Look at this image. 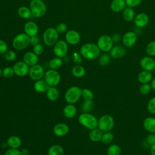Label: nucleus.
<instances>
[{
    "instance_id": "nucleus-1",
    "label": "nucleus",
    "mask_w": 155,
    "mask_h": 155,
    "mask_svg": "<svg viewBox=\"0 0 155 155\" xmlns=\"http://www.w3.org/2000/svg\"><path fill=\"white\" fill-rule=\"evenodd\" d=\"M101 50L97 44L93 43H86L82 45L80 48L81 56L88 60H94L100 56Z\"/></svg>"
},
{
    "instance_id": "nucleus-2",
    "label": "nucleus",
    "mask_w": 155,
    "mask_h": 155,
    "mask_svg": "<svg viewBox=\"0 0 155 155\" xmlns=\"http://www.w3.org/2000/svg\"><path fill=\"white\" fill-rule=\"evenodd\" d=\"M79 123L88 130H91L97 128L98 119L90 113H82L78 117Z\"/></svg>"
},
{
    "instance_id": "nucleus-3",
    "label": "nucleus",
    "mask_w": 155,
    "mask_h": 155,
    "mask_svg": "<svg viewBox=\"0 0 155 155\" xmlns=\"http://www.w3.org/2000/svg\"><path fill=\"white\" fill-rule=\"evenodd\" d=\"M30 9L32 16L35 18H41L47 12V7L42 0H31L30 3Z\"/></svg>"
},
{
    "instance_id": "nucleus-4",
    "label": "nucleus",
    "mask_w": 155,
    "mask_h": 155,
    "mask_svg": "<svg viewBox=\"0 0 155 155\" xmlns=\"http://www.w3.org/2000/svg\"><path fill=\"white\" fill-rule=\"evenodd\" d=\"M30 44V37L25 33L17 35L13 39L12 45L16 50H22L26 48Z\"/></svg>"
},
{
    "instance_id": "nucleus-5",
    "label": "nucleus",
    "mask_w": 155,
    "mask_h": 155,
    "mask_svg": "<svg viewBox=\"0 0 155 155\" xmlns=\"http://www.w3.org/2000/svg\"><path fill=\"white\" fill-rule=\"evenodd\" d=\"M114 126V120L110 114H104L98 119L97 128L103 132L111 131Z\"/></svg>"
},
{
    "instance_id": "nucleus-6",
    "label": "nucleus",
    "mask_w": 155,
    "mask_h": 155,
    "mask_svg": "<svg viewBox=\"0 0 155 155\" xmlns=\"http://www.w3.org/2000/svg\"><path fill=\"white\" fill-rule=\"evenodd\" d=\"M82 89L78 86H72L68 88L65 93V100L68 104H75L81 97Z\"/></svg>"
},
{
    "instance_id": "nucleus-7",
    "label": "nucleus",
    "mask_w": 155,
    "mask_h": 155,
    "mask_svg": "<svg viewBox=\"0 0 155 155\" xmlns=\"http://www.w3.org/2000/svg\"><path fill=\"white\" fill-rule=\"evenodd\" d=\"M59 33L57 32L55 28L49 27L47 28L43 33L44 43L48 47L53 46L58 41Z\"/></svg>"
},
{
    "instance_id": "nucleus-8",
    "label": "nucleus",
    "mask_w": 155,
    "mask_h": 155,
    "mask_svg": "<svg viewBox=\"0 0 155 155\" xmlns=\"http://www.w3.org/2000/svg\"><path fill=\"white\" fill-rule=\"evenodd\" d=\"M44 78L49 87H56L61 81V75L59 73L57 70L53 69L46 71Z\"/></svg>"
},
{
    "instance_id": "nucleus-9",
    "label": "nucleus",
    "mask_w": 155,
    "mask_h": 155,
    "mask_svg": "<svg viewBox=\"0 0 155 155\" xmlns=\"http://www.w3.org/2000/svg\"><path fill=\"white\" fill-rule=\"evenodd\" d=\"M114 42L111 39V37L104 35L100 36L97 42V45L100 49L101 51L103 52H108L111 50V49L113 47Z\"/></svg>"
},
{
    "instance_id": "nucleus-10",
    "label": "nucleus",
    "mask_w": 155,
    "mask_h": 155,
    "mask_svg": "<svg viewBox=\"0 0 155 155\" xmlns=\"http://www.w3.org/2000/svg\"><path fill=\"white\" fill-rule=\"evenodd\" d=\"M68 52L67 42L64 40L58 41L53 45V53L56 57L64 58Z\"/></svg>"
},
{
    "instance_id": "nucleus-11",
    "label": "nucleus",
    "mask_w": 155,
    "mask_h": 155,
    "mask_svg": "<svg viewBox=\"0 0 155 155\" xmlns=\"http://www.w3.org/2000/svg\"><path fill=\"white\" fill-rule=\"evenodd\" d=\"M44 69L40 64H37L30 67L28 76L32 80L35 81L42 79L44 76Z\"/></svg>"
},
{
    "instance_id": "nucleus-12",
    "label": "nucleus",
    "mask_w": 155,
    "mask_h": 155,
    "mask_svg": "<svg viewBox=\"0 0 155 155\" xmlns=\"http://www.w3.org/2000/svg\"><path fill=\"white\" fill-rule=\"evenodd\" d=\"M15 74L19 77H24L28 74L29 66L24 61H18L13 66Z\"/></svg>"
},
{
    "instance_id": "nucleus-13",
    "label": "nucleus",
    "mask_w": 155,
    "mask_h": 155,
    "mask_svg": "<svg viewBox=\"0 0 155 155\" xmlns=\"http://www.w3.org/2000/svg\"><path fill=\"white\" fill-rule=\"evenodd\" d=\"M137 41V35L133 31H129L124 34L122 37V42L124 47H131L135 45Z\"/></svg>"
},
{
    "instance_id": "nucleus-14",
    "label": "nucleus",
    "mask_w": 155,
    "mask_h": 155,
    "mask_svg": "<svg viewBox=\"0 0 155 155\" xmlns=\"http://www.w3.org/2000/svg\"><path fill=\"white\" fill-rule=\"evenodd\" d=\"M140 66L143 70L151 72L155 67V60L151 56H144L140 61Z\"/></svg>"
},
{
    "instance_id": "nucleus-15",
    "label": "nucleus",
    "mask_w": 155,
    "mask_h": 155,
    "mask_svg": "<svg viewBox=\"0 0 155 155\" xmlns=\"http://www.w3.org/2000/svg\"><path fill=\"white\" fill-rule=\"evenodd\" d=\"M133 21L137 27L139 28H143L147 26L149 22V16L145 13H139L136 15Z\"/></svg>"
},
{
    "instance_id": "nucleus-16",
    "label": "nucleus",
    "mask_w": 155,
    "mask_h": 155,
    "mask_svg": "<svg viewBox=\"0 0 155 155\" xmlns=\"http://www.w3.org/2000/svg\"><path fill=\"white\" fill-rule=\"evenodd\" d=\"M65 41L70 45H76L81 40V36L79 33L74 30H70L68 31L65 34Z\"/></svg>"
},
{
    "instance_id": "nucleus-17",
    "label": "nucleus",
    "mask_w": 155,
    "mask_h": 155,
    "mask_svg": "<svg viewBox=\"0 0 155 155\" xmlns=\"http://www.w3.org/2000/svg\"><path fill=\"white\" fill-rule=\"evenodd\" d=\"M126 54L125 47L121 45H116L113 46L110 51V56L116 59H120L123 58Z\"/></svg>"
},
{
    "instance_id": "nucleus-18",
    "label": "nucleus",
    "mask_w": 155,
    "mask_h": 155,
    "mask_svg": "<svg viewBox=\"0 0 155 155\" xmlns=\"http://www.w3.org/2000/svg\"><path fill=\"white\" fill-rule=\"evenodd\" d=\"M38 26L33 21L27 22L24 26V33L29 37L36 36L38 33Z\"/></svg>"
},
{
    "instance_id": "nucleus-19",
    "label": "nucleus",
    "mask_w": 155,
    "mask_h": 155,
    "mask_svg": "<svg viewBox=\"0 0 155 155\" xmlns=\"http://www.w3.org/2000/svg\"><path fill=\"white\" fill-rule=\"evenodd\" d=\"M53 133L58 137H63L69 132L68 126L64 123H58L53 127Z\"/></svg>"
},
{
    "instance_id": "nucleus-20",
    "label": "nucleus",
    "mask_w": 155,
    "mask_h": 155,
    "mask_svg": "<svg viewBox=\"0 0 155 155\" xmlns=\"http://www.w3.org/2000/svg\"><path fill=\"white\" fill-rule=\"evenodd\" d=\"M38 59V56L33 51H27L23 56V61L29 67L37 64Z\"/></svg>"
},
{
    "instance_id": "nucleus-21",
    "label": "nucleus",
    "mask_w": 155,
    "mask_h": 155,
    "mask_svg": "<svg viewBox=\"0 0 155 155\" xmlns=\"http://www.w3.org/2000/svg\"><path fill=\"white\" fill-rule=\"evenodd\" d=\"M143 127L144 129L150 133H155V117H147L143 122Z\"/></svg>"
},
{
    "instance_id": "nucleus-22",
    "label": "nucleus",
    "mask_w": 155,
    "mask_h": 155,
    "mask_svg": "<svg viewBox=\"0 0 155 155\" xmlns=\"http://www.w3.org/2000/svg\"><path fill=\"white\" fill-rule=\"evenodd\" d=\"M127 7L125 0H113L110 4L111 11L115 13L122 12Z\"/></svg>"
},
{
    "instance_id": "nucleus-23",
    "label": "nucleus",
    "mask_w": 155,
    "mask_h": 155,
    "mask_svg": "<svg viewBox=\"0 0 155 155\" xmlns=\"http://www.w3.org/2000/svg\"><path fill=\"white\" fill-rule=\"evenodd\" d=\"M77 113V108L73 104H68L63 109V114L67 119L73 118Z\"/></svg>"
},
{
    "instance_id": "nucleus-24",
    "label": "nucleus",
    "mask_w": 155,
    "mask_h": 155,
    "mask_svg": "<svg viewBox=\"0 0 155 155\" xmlns=\"http://www.w3.org/2000/svg\"><path fill=\"white\" fill-rule=\"evenodd\" d=\"M153 74L151 71L142 70L137 76V80L140 84H149L153 79Z\"/></svg>"
},
{
    "instance_id": "nucleus-25",
    "label": "nucleus",
    "mask_w": 155,
    "mask_h": 155,
    "mask_svg": "<svg viewBox=\"0 0 155 155\" xmlns=\"http://www.w3.org/2000/svg\"><path fill=\"white\" fill-rule=\"evenodd\" d=\"M33 88L36 92L43 93L47 91V90L49 88V85L47 84V83L44 79H41L35 82Z\"/></svg>"
},
{
    "instance_id": "nucleus-26",
    "label": "nucleus",
    "mask_w": 155,
    "mask_h": 155,
    "mask_svg": "<svg viewBox=\"0 0 155 155\" xmlns=\"http://www.w3.org/2000/svg\"><path fill=\"white\" fill-rule=\"evenodd\" d=\"M7 146L10 148H19L22 144V140L19 136H11L7 140Z\"/></svg>"
},
{
    "instance_id": "nucleus-27",
    "label": "nucleus",
    "mask_w": 155,
    "mask_h": 155,
    "mask_svg": "<svg viewBox=\"0 0 155 155\" xmlns=\"http://www.w3.org/2000/svg\"><path fill=\"white\" fill-rule=\"evenodd\" d=\"M47 99L50 101H56L59 96V92L56 87H49L46 91Z\"/></svg>"
},
{
    "instance_id": "nucleus-28",
    "label": "nucleus",
    "mask_w": 155,
    "mask_h": 155,
    "mask_svg": "<svg viewBox=\"0 0 155 155\" xmlns=\"http://www.w3.org/2000/svg\"><path fill=\"white\" fill-rule=\"evenodd\" d=\"M135 16V12L131 7L127 6L122 11L123 18L127 22H131L134 21Z\"/></svg>"
},
{
    "instance_id": "nucleus-29",
    "label": "nucleus",
    "mask_w": 155,
    "mask_h": 155,
    "mask_svg": "<svg viewBox=\"0 0 155 155\" xmlns=\"http://www.w3.org/2000/svg\"><path fill=\"white\" fill-rule=\"evenodd\" d=\"M104 132L102 131L98 128L90 130L89 133V139L94 142H97L101 140L102 136L103 135Z\"/></svg>"
},
{
    "instance_id": "nucleus-30",
    "label": "nucleus",
    "mask_w": 155,
    "mask_h": 155,
    "mask_svg": "<svg viewBox=\"0 0 155 155\" xmlns=\"http://www.w3.org/2000/svg\"><path fill=\"white\" fill-rule=\"evenodd\" d=\"M71 73L73 76L77 78H81L84 77L86 73V71L85 68L79 65L78 64L76 65H74L72 69H71Z\"/></svg>"
},
{
    "instance_id": "nucleus-31",
    "label": "nucleus",
    "mask_w": 155,
    "mask_h": 155,
    "mask_svg": "<svg viewBox=\"0 0 155 155\" xmlns=\"http://www.w3.org/2000/svg\"><path fill=\"white\" fill-rule=\"evenodd\" d=\"M64 148L58 144L51 145L48 150V155H64Z\"/></svg>"
},
{
    "instance_id": "nucleus-32",
    "label": "nucleus",
    "mask_w": 155,
    "mask_h": 155,
    "mask_svg": "<svg viewBox=\"0 0 155 155\" xmlns=\"http://www.w3.org/2000/svg\"><path fill=\"white\" fill-rule=\"evenodd\" d=\"M18 15L23 19H29L32 16L30 8L26 6H21L18 10Z\"/></svg>"
},
{
    "instance_id": "nucleus-33",
    "label": "nucleus",
    "mask_w": 155,
    "mask_h": 155,
    "mask_svg": "<svg viewBox=\"0 0 155 155\" xmlns=\"http://www.w3.org/2000/svg\"><path fill=\"white\" fill-rule=\"evenodd\" d=\"M63 64V60L62 58L59 57H55L51 59L49 62V67L50 69L58 70L59 69Z\"/></svg>"
},
{
    "instance_id": "nucleus-34",
    "label": "nucleus",
    "mask_w": 155,
    "mask_h": 155,
    "mask_svg": "<svg viewBox=\"0 0 155 155\" xmlns=\"http://www.w3.org/2000/svg\"><path fill=\"white\" fill-rule=\"evenodd\" d=\"M121 153V148L119 145L115 143L111 144L107 150V155H120Z\"/></svg>"
},
{
    "instance_id": "nucleus-35",
    "label": "nucleus",
    "mask_w": 155,
    "mask_h": 155,
    "mask_svg": "<svg viewBox=\"0 0 155 155\" xmlns=\"http://www.w3.org/2000/svg\"><path fill=\"white\" fill-rule=\"evenodd\" d=\"M114 140V135L111 131L104 132L102 136L101 142L105 145H109L111 143V142Z\"/></svg>"
},
{
    "instance_id": "nucleus-36",
    "label": "nucleus",
    "mask_w": 155,
    "mask_h": 155,
    "mask_svg": "<svg viewBox=\"0 0 155 155\" xmlns=\"http://www.w3.org/2000/svg\"><path fill=\"white\" fill-rule=\"evenodd\" d=\"M111 57L108 54H107V53L102 54L99 56L98 62L99 65L101 66H103V67L107 66L110 64L111 61Z\"/></svg>"
},
{
    "instance_id": "nucleus-37",
    "label": "nucleus",
    "mask_w": 155,
    "mask_h": 155,
    "mask_svg": "<svg viewBox=\"0 0 155 155\" xmlns=\"http://www.w3.org/2000/svg\"><path fill=\"white\" fill-rule=\"evenodd\" d=\"M81 97L84 101H92L94 97V93L90 89L85 88L82 89Z\"/></svg>"
},
{
    "instance_id": "nucleus-38",
    "label": "nucleus",
    "mask_w": 155,
    "mask_h": 155,
    "mask_svg": "<svg viewBox=\"0 0 155 155\" xmlns=\"http://www.w3.org/2000/svg\"><path fill=\"white\" fill-rule=\"evenodd\" d=\"M146 53L148 56L153 57L155 56V41H151L149 42L145 48Z\"/></svg>"
},
{
    "instance_id": "nucleus-39",
    "label": "nucleus",
    "mask_w": 155,
    "mask_h": 155,
    "mask_svg": "<svg viewBox=\"0 0 155 155\" xmlns=\"http://www.w3.org/2000/svg\"><path fill=\"white\" fill-rule=\"evenodd\" d=\"M93 107V102L92 101H84L82 104V111L84 113H89Z\"/></svg>"
},
{
    "instance_id": "nucleus-40",
    "label": "nucleus",
    "mask_w": 155,
    "mask_h": 155,
    "mask_svg": "<svg viewBox=\"0 0 155 155\" xmlns=\"http://www.w3.org/2000/svg\"><path fill=\"white\" fill-rule=\"evenodd\" d=\"M151 89L152 88L150 84H142L139 88V91L142 95L146 96L150 93Z\"/></svg>"
},
{
    "instance_id": "nucleus-41",
    "label": "nucleus",
    "mask_w": 155,
    "mask_h": 155,
    "mask_svg": "<svg viewBox=\"0 0 155 155\" xmlns=\"http://www.w3.org/2000/svg\"><path fill=\"white\" fill-rule=\"evenodd\" d=\"M15 75L13 67H5L2 69V76L5 78H11Z\"/></svg>"
},
{
    "instance_id": "nucleus-42",
    "label": "nucleus",
    "mask_w": 155,
    "mask_h": 155,
    "mask_svg": "<svg viewBox=\"0 0 155 155\" xmlns=\"http://www.w3.org/2000/svg\"><path fill=\"white\" fill-rule=\"evenodd\" d=\"M147 108L148 111L152 114H155V96L151 97L148 102Z\"/></svg>"
},
{
    "instance_id": "nucleus-43",
    "label": "nucleus",
    "mask_w": 155,
    "mask_h": 155,
    "mask_svg": "<svg viewBox=\"0 0 155 155\" xmlns=\"http://www.w3.org/2000/svg\"><path fill=\"white\" fill-rule=\"evenodd\" d=\"M4 58L8 61H13L16 58V54L13 50H7L4 53Z\"/></svg>"
},
{
    "instance_id": "nucleus-44",
    "label": "nucleus",
    "mask_w": 155,
    "mask_h": 155,
    "mask_svg": "<svg viewBox=\"0 0 155 155\" xmlns=\"http://www.w3.org/2000/svg\"><path fill=\"white\" fill-rule=\"evenodd\" d=\"M82 56L80 54V53L78 52V51H74L72 53V59L74 63L77 64H79L82 62Z\"/></svg>"
},
{
    "instance_id": "nucleus-45",
    "label": "nucleus",
    "mask_w": 155,
    "mask_h": 155,
    "mask_svg": "<svg viewBox=\"0 0 155 155\" xmlns=\"http://www.w3.org/2000/svg\"><path fill=\"white\" fill-rule=\"evenodd\" d=\"M55 28L59 34H62L65 33L67 30V26L65 23L61 22L58 24Z\"/></svg>"
},
{
    "instance_id": "nucleus-46",
    "label": "nucleus",
    "mask_w": 155,
    "mask_h": 155,
    "mask_svg": "<svg viewBox=\"0 0 155 155\" xmlns=\"http://www.w3.org/2000/svg\"><path fill=\"white\" fill-rule=\"evenodd\" d=\"M125 1L127 6L131 8L139 5L142 1V0H125Z\"/></svg>"
},
{
    "instance_id": "nucleus-47",
    "label": "nucleus",
    "mask_w": 155,
    "mask_h": 155,
    "mask_svg": "<svg viewBox=\"0 0 155 155\" xmlns=\"http://www.w3.org/2000/svg\"><path fill=\"white\" fill-rule=\"evenodd\" d=\"M44 51V48L43 45L40 43L33 46V52L38 56L42 54Z\"/></svg>"
},
{
    "instance_id": "nucleus-48",
    "label": "nucleus",
    "mask_w": 155,
    "mask_h": 155,
    "mask_svg": "<svg viewBox=\"0 0 155 155\" xmlns=\"http://www.w3.org/2000/svg\"><path fill=\"white\" fill-rule=\"evenodd\" d=\"M4 155H21V151L18 148H10L6 150Z\"/></svg>"
},
{
    "instance_id": "nucleus-49",
    "label": "nucleus",
    "mask_w": 155,
    "mask_h": 155,
    "mask_svg": "<svg viewBox=\"0 0 155 155\" xmlns=\"http://www.w3.org/2000/svg\"><path fill=\"white\" fill-rule=\"evenodd\" d=\"M146 142L149 145L155 143V133H150L146 137Z\"/></svg>"
},
{
    "instance_id": "nucleus-50",
    "label": "nucleus",
    "mask_w": 155,
    "mask_h": 155,
    "mask_svg": "<svg viewBox=\"0 0 155 155\" xmlns=\"http://www.w3.org/2000/svg\"><path fill=\"white\" fill-rule=\"evenodd\" d=\"M8 50V45L7 43L2 40L0 39V54H4Z\"/></svg>"
},
{
    "instance_id": "nucleus-51",
    "label": "nucleus",
    "mask_w": 155,
    "mask_h": 155,
    "mask_svg": "<svg viewBox=\"0 0 155 155\" xmlns=\"http://www.w3.org/2000/svg\"><path fill=\"white\" fill-rule=\"evenodd\" d=\"M39 42H40L39 38L37 36V35L30 37V44H31L33 46H35L39 44Z\"/></svg>"
},
{
    "instance_id": "nucleus-52",
    "label": "nucleus",
    "mask_w": 155,
    "mask_h": 155,
    "mask_svg": "<svg viewBox=\"0 0 155 155\" xmlns=\"http://www.w3.org/2000/svg\"><path fill=\"white\" fill-rule=\"evenodd\" d=\"M111 37V39L114 43H116V42L117 43L122 39L120 35H119V33H114Z\"/></svg>"
},
{
    "instance_id": "nucleus-53",
    "label": "nucleus",
    "mask_w": 155,
    "mask_h": 155,
    "mask_svg": "<svg viewBox=\"0 0 155 155\" xmlns=\"http://www.w3.org/2000/svg\"><path fill=\"white\" fill-rule=\"evenodd\" d=\"M21 155H28L29 154V151L27 148H22L21 150Z\"/></svg>"
},
{
    "instance_id": "nucleus-54",
    "label": "nucleus",
    "mask_w": 155,
    "mask_h": 155,
    "mask_svg": "<svg viewBox=\"0 0 155 155\" xmlns=\"http://www.w3.org/2000/svg\"><path fill=\"white\" fill-rule=\"evenodd\" d=\"M150 151L151 155H155V143L151 145L150 148Z\"/></svg>"
},
{
    "instance_id": "nucleus-55",
    "label": "nucleus",
    "mask_w": 155,
    "mask_h": 155,
    "mask_svg": "<svg viewBox=\"0 0 155 155\" xmlns=\"http://www.w3.org/2000/svg\"><path fill=\"white\" fill-rule=\"evenodd\" d=\"M150 85L151 87V88L155 91V78H153L152 81L150 82Z\"/></svg>"
},
{
    "instance_id": "nucleus-56",
    "label": "nucleus",
    "mask_w": 155,
    "mask_h": 155,
    "mask_svg": "<svg viewBox=\"0 0 155 155\" xmlns=\"http://www.w3.org/2000/svg\"><path fill=\"white\" fill-rule=\"evenodd\" d=\"M2 76V69L0 67V78Z\"/></svg>"
},
{
    "instance_id": "nucleus-57",
    "label": "nucleus",
    "mask_w": 155,
    "mask_h": 155,
    "mask_svg": "<svg viewBox=\"0 0 155 155\" xmlns=\"http://www.w3.org/2000/svg\"><path fill=\"white\" fill-rule=\"evenodd\" d=\"M154 71V73H155V67H154V70H153Z\"/></svg>"
},
{
    "instance_id": "nucleus-58",
    "label": "nucleus",
    "mask_w": 155,
    "mask_h": 155,
    "mask_svg": "<svg viewBox=\"0 0 155 155\" xmlns=\"http://www.w3.org/2000/svg\"><path fill=\"white\" fill-rule=\"evenodd\" d=\"M0 155H1V154H0Z\"/></svg>"
}]
</instances>
